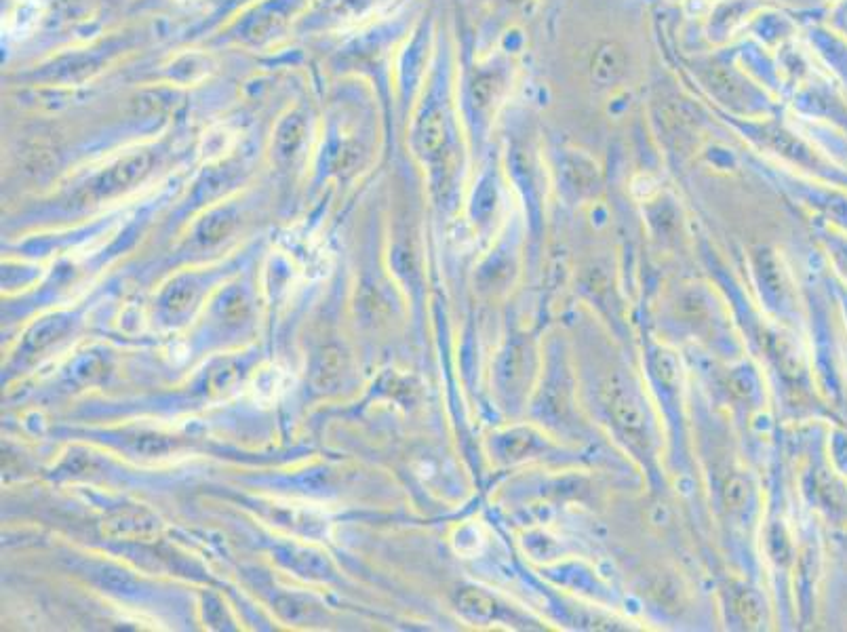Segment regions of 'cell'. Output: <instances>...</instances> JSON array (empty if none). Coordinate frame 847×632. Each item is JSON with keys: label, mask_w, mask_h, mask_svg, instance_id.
Segmentation results:
<instances>
[{"label": "cell", "mask_w": 847, "mask_h": 632, "mask_svg": "<svg viewBox=\"0 0 847 632\" xmlns=\"http://www.w3.org/2000/svg\"><path fill=\"white\" fill-rule=\"evenodd\" d=\"M100 533L110 542H154L161 521L144 506H118L104 517Z\"/></svg>", "instance_id": "cell-1"}, {"label": "cell", "mask_w": 847, "mask_h": 632, "mask_svg": "<svg viewBox=\"0 0 847 632\" xmlns=\"http://www.w3.org/2000/svg\"><path fill=\"white\" fill-rule=\"evenodd\" d=\"M196 302V289L188 283H177L173 285L165 295V308L171 314H184L188 312Z\"/></svg>", "instance_id": "cell-12"}, {"label": "cell", "mask_w": 847, "mask_h": 632, "mask_svg": "<svg viewBox=\"0 0 847 632\" xmlns=\"http://www.w3.org/2000/svg\"><path fill=\"white\" fill-rule=\"evenodd\" d=\"M609 409L616 424L622 428V432L630 439L643 441L645 439V418L643 411L637 407V403L628 397L626 392L616 390L612 401H609Z\"/></svg>", "instance_id": "cell-5"}, {"label": "cell", "mask_w": 847, "mask_h": 632, "mask_svg": "<svg viewBox=\"0 0 847 632\" xmlns=\"http://www.w3.org/2000/svg\"><path fill=\"white\" fill-rule=\"evenodd\" d=\"M458 611L460 614L475 622V624H487L496 618V601L491 595H487L481 588H462L458 595Z\"/></svg>", "instance_id": "cell-6"}, {"label": "cell", "mask_w": 847, "mask_h": 632, "mask_svg": "<svg viewBox=\"0 0 847 632\" xmlns=\"http://www.w3.org/2000/svg\"><path fill=\"white\" fill-rule=\"evenodd\" d=\"M748 500V485L744 479L734 477L730 483L725 485V504L730 508H742Z\"/></svg>", "instance_id": "cell-15"}, {"label": "cell", "mask_w": 847, "mask_h": 632, "mask_svg": "<svg viewBox=\"0 0 847 632\" xmlns=\"http://www.w3.org/2000/svg\"><path fill=\"white\" fill-rule=\"evenodd\" d=\"M68 329V325H66V321H62V319H49V321H43L41 325H36L34 329H32V333L28 335V348L30 350H43V348H47L49 344H53L55 340H59L64 335V331Z\"/></svg>", "instance_id": "cell-10"}, {"label": "cell", "mask_w": 847, "mask_h": 632, "mask_svg": "<svg viewBox=\"0 0 847 632\" xmlns=\"http://www.w3.org/2000/svg\"><path fill=\"white\" fill-rule=\"evenodd\" d=\"M222 314L226 316L228 321L232 323H241L247 319L249 314V304L245 300L243 293H230L222 302Z\"/></svg>", "instance_id": "cell-14"}, {"label": "cell", "mask_w": 847, "mask_h": 632, "mask_svg": "<svg viewBox=\"0 0 847 632\" xmlns=\"http://www.w3.org/2000/svg\"><path fill=\"white\" fill-rule=\"evenodd\" d=\"M734 609L742 624L748 628H759L763 622V601L755 590H740L734 597Z\"/></svg>", "instance_id": "cell-9"}, {"label": "cell", "mask_w": 847, "mask_h": 632, "mask_svg": "<svg viewBox=\"0 0 847 632\" xmlns=\"http://www.w3.org/2000/svg\"><path fill=\"white\" fill-rule=\"evenodd\" d=\"M150 171V156L144 152L129 154L121 158L116 165H112L108 171H104L97 180L89 186L87 194L91 201H102L110 199V196L121 194L133 184L142 182V177Z\"/></svg>", "instance_id": "cell-2"}, {"label": "cell", "mask_w": 847, "mask_h": 632, "mask_svg": "<svg viewBox=\"0 0 847 632\" xmlns=\"http://www.w3.org/2000/svg\"><path fill=\"white\" fill-rule=\"evenodd\" d=\"M232 230H234V220H232V215H228V213H218V215L209 217V220L201 226L199 236H201V241H203L205 245H215V243H220V241L228 239Z\"/></svg>", "instance_id": "cell-11"}, {"label": "cell", "mask_w": 847, "mask_h": 632, "mask_svg": "<svg viewBox=\"0 0 847 632\" xmlns=\"http://www.w3.org/2000/svg\"><path fill=\"white\" fill-rule=\"evenodd\" d=\"M624 70V55L622 51L607 43L599 49L595 62H593V74L599 83H614L616 78L622 74Z\"/></svg>", "instance_id": "cell-7"}, {"label": "cell", "mask_w": 847, "mask_h": 632, "mask_svg": "<svg viewBox=\"0 0 847 632\" xmlns=\"http://www.w3.org/2000/svg\"><path fill=\"white\" fill-rule=\"evenodd\" d=\"M420 137H422L424 150H430V152L437 150L443 144V140H445V127L441 123V118L439 116H430L428 121L422 125Z\"/></svg>", "instance_id": "cell-13"}, {"label": "cell", "mask_w": 847, "mask_h": 632, "mask_svg": "<svg viewBox=\"0 0 847 632\" xmlns=\"http://www.w3.org/2000/svg\"><path fill=\"white\" fill-rule=\"evenodd\" d=\"M279 559L293 571H298L300 576L310 580H325L331 576L329 561L323 555H319V552L308 550V548L287 546L279 550Z\"/></svg>", "instance_id": "cell-4"}, {"label": "cell", "mask_w": 847, "mask_h": 632, "mask_svg": "<svg viewBox=\"0 0 847 632\" xmlns=\"http://www.w3.org/2000/svg\"><path fill=\"white\" fill-rule=\"evenodd\" d=\"M95 580L100 582L102 588H106L108 592H114V595H133L137 590L135 580L127 574V571L112 567V565H100L93 571Z\"/></svg>", "instance_id": "cell-8"}, {"label": "cell", "mask_w": 847, "mask_h": 632, "mask_svg": "<svg viewBox=\"0 0 847 632\" xmlns=\"http://www.w3.org/2000/svg\"><path fill=\"white\" fill-rule=\"evenodd\" d=\"M344 354L338 346H325L312 361L310 382L317 392L336 390L344 378Z\"/></svg>", "instance_id": "cell-3"}]
</instances>
